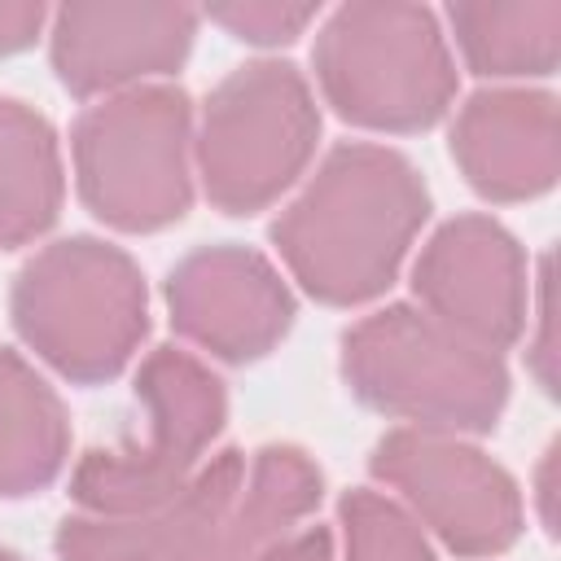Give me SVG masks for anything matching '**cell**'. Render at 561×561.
<instances>
[{
    "label": "cell",
    "mask_w": 561,
    "mask_h": 561,
    "mask_svg": "<svg viewBox=\"0 0 561 561\" xmlns=\"http://www.w3.org/2000/svg\"><path fill=\"white\" fill-rule=\"evenodd\" d=\"M61 399L13 351H0V495H31L66 465Z\"/></svg>",
    "instance_id": "cell-15"
},
{
    "label": "cell",
    "mask_w": 561,
    "mask_h": 561,
    "mask_svg": "<svg viewBox=\"0 0 561 561\" xmlns=\"http://www.w3.org/2000/svg\"><path fill=\"white\" fill-rule=\"evenodd\" d=\"M197 13L180 4H66L53 26V66L79 96L167 75L193 44Z\"/></svg>",
    "instance_id": "cell-11"
},
{
    "label": "cell",
    "mask_w": 561,
    "mask_h": 561,
    "mask_svg": "<svg viewBox=\"0 0 561 561\" xmlns=\"http://www.w3.org/2000/svg\"><path fill=\"white\" fill-rule=\"evenodd\" d=\"M316 75L342 118L416 131L443 118L456 70L430 9L416 4H346L316 44Z\"/></svg>",
    "instance_id": "cell-4"
},
{
    "label": "cell",
    "mask_w": 561,
    "mask_h": 561,
    "mask_svg": "<svg viewBox=\"0 0 561 561\" xmlns=\"http://www.w3.org/2000/svg\"><path fill=\"white\" fill-rule=\"evenodd\" d=\"M373 473L390 482L430 522V530L465 557L500 552L522 530L513 478L447 434L390 430L373 451Z\"/></svg>",
    "instance_id": "cell-8"
},
{
    "label": "cell",
    "mask_w": 561,
    "mask_h": 561,
    "mask_svg": "<svg viewBox=\"0 0 561 561\" xmlns=\"http://www.w3.org/2000/svg\"><path fill=\"white\" fill-rule=\"evenodd\" d=\"M456 39L478 75H548L561 48V4H451Z\"/></svg>",
    "instance_id": "cell-17"
},
{
    "label": "cell",
    "mask_w": 561,
    "mask_h": 561,
    "mask_svg": "<svg viewBox=\"0 0 561 561\" xmlns=\"http://www.w3.org/2000/svg\"><path fill=\"white\" fill-rule=\"evenodd\" d=\"M451 158L495 202L535 197L557 175V101L543 92H482L451 127Z\"/></svg>",
    "instance_id": "cell-13"
},
{
    "label": "cell",
    "mask_w": 561,
    "mask_h": 561,
    "mask_svg": "<svg viewBox=\"0 0 561 561\" xmlns=\"http://www.w3.org/2000/svg\"><path fill=\"white\" fill-rule=\"evenodd\" d=\"M346 561H434L416 522L377 491H351L342 500Z\"/></svg>",
    "instance_id": "cell-18"
},
{
    "label": "cell",
    "mask_w": 561,
    "mask_h": 561,
    "mask_svg": "<svg viewBox=\"0 0 561 561\" xmlns=\"http://www.w3.org/2000/svg\"><path fill=\"white\" fill-rule=\"evenodd\" d=\"M320 136L316 101L285 61L232 70L206 101L197 162L206 193L228 215H254L307 167Z\"/></svg>",
    "instance_id": "cell-7"
},
{
    "label": "cell",
    "mask_w": 561,
    "mask_h": 561,
    "mask_svg": "<svg viewBox=\"0 0 561 561\" xmlns=\"http://www.w3.org/2000/svg\"><path fill=\"white\" fill-rule=\"evenodd\" d=\"M320 504V469L294 447H263L250 482L219 508V517L175 561H259L294 522Z\"/></svg>",
    "instance_id": "cell-14"
},
{
    "label": "cell",
    "mask_w": 561,
    "mask_h": 561,
    "mask_svg": "<svg viewBox=\"0 0 561 561\" xmlns=\"http://www.w3.org/2000/svg\"><path fill=\"white\" fill-rule=\"evenodd\" d=\"M167 302L188 342L232 364L267 355L294 320L285 280L267 259L241 245H206L188 254L167 280Z\"/></svg>",
    "instance_id": "cell-10"
},
{
    "label": "cell",
    "mask_w": 561,
    "mask_h": 561,
    "mask_svg": "<svg viewBox=\"0 0 561 561\" xmlns=\"http://www.w3.org/2000/svg\"><path fill=\"white\" fill-rule=\"evenodd\" d=\"M245 465L237 451H219L175 495L136 513L66 517L57 530L61 561H175L237 495Z\"/></svg>",
    "instance_id": "cell-12"
},
{
    "label": "cell",
    "mask_w": 561,
    "mask_h": 561,
    "mask_svg": "<svg viewBox=\"0 0 561 561\" xmlns=\"http://www.w3.org/2000/svg\"><path fill=\"white\" fill-rule=\"evenodd\" d=\"M13 324L70 381H105L145 337V280L105 241H57L18 272Z\"/></svg>",
    "instance_id": "cell-3"
},
{
    "label": "cell",
    "mask_w": 561,
    "mask_h": 561,
    "mask_svg": "<svg viewBox=\"0 0 561 561\" xmlns=\"http://www.w3.org/2000/svg\"><path fill=\"white\" fill-rule=\"evenodd\" d=\"M39 22H44L39 4H0V53L26 48L39 31Z\"/></svg>",
    "instance_id": "cell-20"
},
{
    "label": "cell",
    "mask_w": 561,
    "mask_h": 561,
    "mask_svg": "<svg viewBox=\"0 0 561 561\" xmlns=\"http://www.w3.org/2000/svg\"><path fill=\"white\" fill-rule=\"evenodd\" d=\"M259 561H333V543H329V530L311 526V530H302V535L280 539V543L267 548Z\"/></svg>",
    "instance_id": "cell-21"
},
{
    "label": "cell",
    "mask_w": 561,
    "mask_h": 561,
    "mask_svg": "<svg viewBox=\"0 0 561 561\" xmlns=\"http://www.w3.org/2000/svg\"><path fill=\"white\" fill-rule=\"evenodd\" d=\"M425 210V184L394 149L342 145L276 219L272 241L316 298L351 307L394 280Z\"/></svg>",
    "instance_id": "cell-1"
},
{
    "label": "cell",
    "mask_w": 561,
    "mask_h": 561,
    "mask_svg": "<svg viewBox=\"0 0 561 561\" xmlns=\"http://www.w3.org/2000/svg\"><path fill=\"white\" fill-rule=\"evenodd\" d=\"M210 18L219 26H228L237 39L285 44L316 18V9L311 4H219V9H210Z\"/></svg>",
    "instance_id": "cell-19"
},
{
    "label": "cell",
    "mask_w": 561,
    "mask_h": 561,
    "mask_svg": "<svg viewBox=\"0 0 561 561\" xmlns=\"http://www.w3.org/2000/svg\"><path fill=\"white\" fill-rule=\"evenodd\" d=\"M342 373L368 408L430 434L491 430L508 399L500 355L416 307H386L359 320L342 337Z\"/></svg>",
    "instance_id": "cell-2"
},
{
    "label": "cell",
    "mask_w": 561,
    "mask_h": 561,
    "mask_svg": "<svg viewBox=\"0 0 561 561\" xmlns=\"http://www.w3.org/2000/svg\"><path fill=\"white\" fill-rule=\"evenodd\" d=\"M416 294L438 324L451 333L500 351L522 333L526 316V272L517 241L482 219H451L416 259Z\"/></svg>",
    "instance_id": "cell-9"
},
{
    "label": "cell",
    "mask_w": 561,
    "mask_h": 561,
    "mask_svg": "<svg viewBox=\"0 0 561 561\" xmlns=\"http://www.w3.org/2000/svg\"><path fill=\"white\" fill-rule=\"evenodd\" d=\"M83 202L123 232L180 219L193 202L188 101L175 88H131L88 110L75 127Z\"/></svg>",
    "instance_id": "cell-6"
},
{
    "label": "cell",
    "mask_w": 561,
    "mask_h": 561,
    "mask_svg": "<svg viewBox=\"0 0 561 561\" xmlns=\"http://www.w3.org/2000/svg\"><path fill=\"white\" fill-rule=\"evenodd\" d=\"M61 206V162L48 123L0 96V245L39 237Z\"/></svg>",
    "instance_id": "cell-16"
},
{
    "label": "cell",
    "mask_w": 561,
    "mask_h": 561,
    "mask_svg": "<svg viewBox=\"0 0 561 561\" xmlns=\"http://www.w3.org/2000/svg\"><path fill=\"white\" fill-rule=\"evenodd\" d=\"M0 561H18V557H13V552H0Z\"/></svg>",
    "instance_id": "cell-22"
},
{
    "label": "cell",
    "mask_w": 561,
    "mask_h": 561,
    "mask_svg": "<svg viewBox=\"0 0 561 561\" xmlns=\"http://www.w3.org/2000/svg\"><path fill=\"white\" fill-rule=\"evenodd\" d=\"M136 394L145 434L88 451L70 478V495L88 513H136L175 495L202 469V451L228 412L219 377L175 346H158L145 359Z\"/></svg>",
    "instance_id": "cell-5"
}]
</instances>
